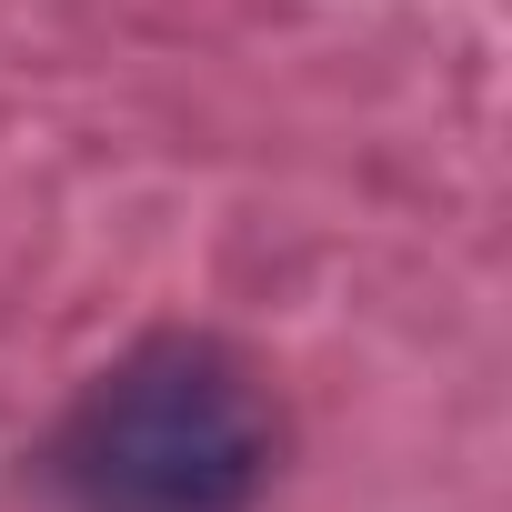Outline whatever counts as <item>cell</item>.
Instances as JSON below:
<instances>
[{
    "instance_id": "6da1fadb",
    "label": "cell",
    "mask_w": 512,
    "mask_h": 512,
    "mask_svg": "<svg viewBox=\"0 0 512 512\" xmlns=\"http://www.w3.org/2000/svg\"><path fill=\"white\" fill-rule=\"evenodd\" d=\"M61 482L81 512H251L272 482V402L211 342H141L81 392Z\"/></svg>"
}]
</instances>
